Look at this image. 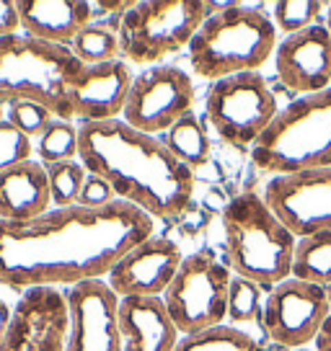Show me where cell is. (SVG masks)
Instances as JSON below:
<instances>
[{"label": "cell", "instance_id": "3", "mask_svg": "<svg viewBox=\"0 0 331 351\" xmlns=\"http://www.w3.org/2000/svg\"><path fill=\"white\" fill-rule=\"evenodd\" d=\"M228 256L238 276L259 287H277L293 276L298 235L269 209L264 197L246 191L222 209Z\"/></svg>", "mask_w": 331, "mask_h": 351}, {"label": "cell", "instance_id": "37", "mask_svg": "<svg viewBox=\"0 0 331 351\" xmlns=\"http://www.w3.org/2000/svg\"><path fill=\"white\" fill-rule=\"evenodd\" d=\"M326 295H329V302H331V285H326Z\"/></svg>", "mask_w": 331, "mask_h": 351}, {"label": "cell", "instance_id": "1", "mask_svg": "<svg viewBox=\"0 0 331 351\" xmlns=\"http://www.w3.org/2000/svg\"><path fill=\"white\" fill-rule=\"evenodd\" d=\"M155 235V219L127 202L52 207L26 222L0 219V285L76 287L109 276L122 256Z\"/></svg>", "mask_w": 331, "mask_h": 351}, {"label": "cell", "instance_id": "2", "mask_svg": "<svg viewBox=\"0 0 331 351\" xmlns=\"http://www.w3.org/2000/svg\"><path fill=\"white\" fill-rule=\"evenodd\" d=\"M78 140V160L91 176H101L122 202L153 219L179 217L189 207L194 173L153 134L111 119L80 124Z\"/></svg>", "mask_w": 331, "mask_h": 351}, {"label": "cell", "instance_id": "30", "mask_svg": "<svg viewBox=\"0 0 331 351\" xmlns=\"http://www.w3.org/2000/svg\"><path fill=\"white\" fill-rule=\"evenodd\" d=\"M26 160H32V137H26L5 119L0 124V173Z\"/></svg>", "mask_w": 331, "mask_h": 351}, {"label": "cell", "instance_id": "20", "mask_svg": "<svg viewBox=\"0 0 331 351\" xmlns=\"http://www.w3.org/2000/svg\"><path fill=\"white\" fill-rule=\"evenodd\" d=\"M49 209V178L39 160H26L0 173V219L26 222Z\"/></svg>", "mask_w": 331, "mask_h": 351}, {"label": "cell", "instance_id": "6", "mask_svg": "<svg viewBox=\"0 0 331 351\" xmlns=\"http://www.w3.org/2000/svg\"><path fill=\"white\" fill-rule=\"evenodd\" d=\"M83 62L70 47L13 34L0 39V101H34L62 119L67 90Z\"/></svg>", "mask_w": 331, "mask_h": 351}, {"label": "cell", "instance_id": "11", "mask_svg": "<svg viewBox=\"0 0 331 351\" xmlns=\"http://www.w3.org/2000/svg\"><path fill=\"white\" fill-rule=\"evenodd\" d=\"M329 313L331 302L326 287L308 285V282L290 276L272 287L262 318H264V328L272 336V341L290 346V349H303L306 343L316 341Z\"/></svg>", "mask_w": 331, "mask_h": 351}, {"label": "cell", "instance_id": "33", "mask_svg": "<svg viewBox=\"0 0 331 351\" xmlns=\"http://www.w3.org/2000/svg\"><path fill=\"white\" fill-rule=\"evenodd\" d=\"M316 349H319V351H331V313H329V318L323 320L319 336H316Z\"/></svg>", "mask_w": 331, "mask_h": 351}, {"label": "cell", "instance_id": "25", "mask_svg": "<svg viewBox=\"0 0 331 351\" xmlns=\"http://www.w3.org/2000/svg\"><path fill=\"white\" fill-rule=\"evenodd\" d=\"M47 178H49V194H52V207H73L78 204L80 189L89 178V171L80 160H60V163L45 165Z\"/></svg>", "mask_w": 331, "mask_h": 351}, {"label": "cell", "instance_id": "26", "mask_svg": "<svg viewBox=\"0 0 331 351\" xmlns=\"http://www.w3.org/2000/svg\"><path fill=\"white\" fill-rule=\"evenodd\" d=\"M78 147H80L78 127H73V121L65 119H55L39 137V158L45 160V165L76 160Z\"/></svg>", "mask_w": 331, "mask_h": 351}, {"label": "cell", "instance_id": "21", "mask_svg": "<svg viewBox=\"0 0 331 351\" xmlns=\"http://www.w3.org/2000/svg\"><path fill=\"white\" fill-rule=\"evenodd\" d=\"M293 276L308 285H331V230L298 238L293 256Z\"/></svg>", "mask_w": 331, "mask_h": 351}, {"label": "cell", "instance_id": "23", "mask_svg": "<svg viewBox=\"0 0 331 351\" xmlns=\"http://www.w3.org/2000/svg\"><path fill=\"white\" fill-rule=\"evenodd\" d=\"M174 351H264V346L238 326H215L181 336Z\"/></svg>", "mask_w": 331, "mask_h": 351}, {"label": "cell", "instance_id": "14", "mask_svg": "<svg viewBox=\"0 0 331 351\" xmlns=\"http://www.w3.org/2000/svg\"><path fill=\"white\" fill-rule=\"evenodd\" d=\"M67 302L55 287L26 289L13 307L0 351H65Z\"/></svg>", "mask_w": 331, "mask_h": 351}, {"label": "cell", "instance_id": "38", "mask_svg": "<svg viewBox=\"0 0 331 351\" xmlns=\"http://www.w3.org/2000/svg\"><path fill=\"white\" fill-rule=\"evenodd\" d=\"M295 351H306V349H295Z\"/></svg>", "mask_w": 331, "mask_h": 351}, {"label": "cell", "instance_id": "32", "mask_svg": "<svg viewBox=\"0 0 331 351\" xmlns=\"http://www.w3.org/2000/svg\"><path fill=\"white\" fill-rule=\"evenodd\" d=\"M21 29V16H19V3H8L0 0V39L3 36H13Z\"/></svg>", "mask_w": 331, "mask_h": 351}, {"label": "cell", "instance_id": "17", "mask_svg": "<svg viewBox=\"0 0 331 351\" xmlns=\"http://www.w3.org/2000/svg\"><path fill=\"white\" fill-rule=\"evenodd\" d=\"M277 77L290 90L310 96L331 83V34L326 26H308L290 34L275 49Z\"/></svg>", "mask_w": 331, "mask_h": 351}, {"label": "cell", "instance_id": "13", "mask_svg": "<svg viewBox=\"0 0 331 351\" xmlns=\"http://www.w3.org/2000/svg\"><path fill=\"white\" fill-rule=\"evenodd\" d=\"M262 197L298 238L331 230V165L293 176H275L269 178Z\"/></svg>", "mask_w": 331, "mask_h": 351}, {"label": "cell", "instance_id": "36", "mask_svg": "<svg viewBox=\"0 0 331 351\" xmlns=\"http://www.w3.org/2000/svg\"><path fill=\"white\" fill-rule=\"evenodd\" d=\"M326 29H329V34H331V5H329V13H326Z\"/></svg>", "mask_w": 331, "mask_h": 351}, {"label": "cell", "instance_id": "24", "mask_svg": "<svg viewBox=\"0 0 331 351\" xmlns=\"http://www.w3.org/2000/svg\"><path fill=\"white\" fill-rule=\"evenodd\" d=\"M70 49L83 65H104L119 55V36L106 26L89 23L70 44Z\"/></svg>", "mask_w": 331, "mask_h": 351}, {"label": "cell", "instance_id": "7", "mask_svg": "<svg viewBox=\"0 0 331 351\" xmlns=\"http://www.w3.org/2000/svg\"><path fill=\"white\" fill-rule=\"evenodd\" d=\"M210 5L202 0H145L122 13L117 36L119 52L130 62L148 65L192 44L207 21Z\"/></svg>", "mask_w": 331, "mask_h": 351}, {"label": "cell", "instance_id": "10", "mask_svg": "<svg viewBox=\"0 0 331 351\" xmlns=\"http://www.w3.org/2000/svg\"><path fill=\"white\" fill-rule=\"evenodd\" d=\"M194 106V83L181 67L155 65L133 77L122 119L130 127L158 134L168 132Z\"/></svg>", "mask_w": 331, "mask_h": 351}, {"label": "cell", "instance_id": "29", "mask_svg": "<svg viewBox=\"0 0 331 351\" xmlns=\"http://www.w3.org/2000/svg\"><path fill=\"white\" fill-rule=\"evenodd\" d=\"M5 119L11 121L19 132H23L26 137H42V132L55 121V114L47 109V106H42V104L16 101V104H8Z\"/></svg>", "mask_w": 331, "mask_h": 351}, {"label": "cell", "instance_id": "27", "mask_svg": "<svg viewBox=\"0 0 331 351\" xmlns=\"http://www.w3.org/2000/svg\"><path fill=\"white\" fill-rule=\"evenodd\" d=\"M262 287L246 279V276H233L231 289H228V318L238 323H251L262 315Z\"/></svg>", "mask_w": 331, "mask_h": 351}, {"label": "cell", "instance_id": "19", "mask_svg": "<svg viewBox=\"0 0 331 351\" xmlns=\"http://www.w3.org/2000/svg\"><path fill=\"white\" fill-rule=\"evenodd\" d=\"M21 29L42 42L73 44L93 19V3L83 0H19Z\"/></svg>", "mask_w": 331, "mask_h": 351}, {"label": "cell", "instance_id": "34", "mask_svg": "<svg viewBox=\"0 0 331 351\" xmlns=\"http://www.w3.org/2000/svg\"><path fill=\"white\" fill-rule=\"evenodd\" d=\"M11 318H13L11 305H8L5 300H0V339L5 336V330H8V326H11Z\"/></svg>", "mask_w": 331, "mask_h": 351}, {"label": "cell", "instance_id": "16", "mask_svg": "<svg viewBox=\"0 0 331 351\" xmlns=\"http://www.w3.org/2000/svg\"><path fill=\"white\" fill-rule=\"evenodd\" d=\"M133 77L130 65L122 60H111L104 65H83L67 90L62 119L70 121L76 117L80 124L119 119Z\"/></svg>", "mask_w": 331, "mask_h": 351}, {"label": "cell", "instance_id": "28", "mask_svg": "<svg viewBox=\"0 0 331 351\" xmlns=\"http://www.w3.org/2000/svg\"><path fill=\"white\" fill-rule=\"evenodd\" d=\"M321 16V3L316 0H282L275 5V26L279 32L298 34L308 26H316Z\"/></svg>", "mask_w": 331, "mask_h": 351}, {"label": "cell", "instance_id": "22", "mask_svg": "<svg viewBox=\"0 0 331 351\" xmlns=\"http://www.w3.org/2000/svg\"><path fill=\"white\" fill-rule=\"evenodd\" d=\"M163 145L189 168L205 165L207 155H210V140H207L205 127H202V121L197 119L194 111H189L187 117H181L171 130L166 132Z\"/></svg>", "mask_w": 331, "mask_h": 351}, {"label": "cell", "instance_id": "18", "mask_svg": "<svg viewBox=\"0 0 331 351\" xmlns=\"http://www.w3.org/2000/svg\"><path fill=\"white\" fill-rule=\"evenodd\" d=\"M119 330L124 351H174L181 339L163 297L119 300Z\"/></svg>", "mask_w": 331, "mask_h": 351}, {"label": "cell", "instance_id": "4", "mask_svg": "<svg viewBox=\"0 0 331 351\" xmlns=\"http://www.w3.org/2000/svg\"><path fill=\"white\" fill-rule=\"evenodd\" d=\"M277 49V26L262 8L225 5L207 16L189 44V65L199 77L256 73Z\"/></svg>", "mask_w": 331, "mask_h": 351}, {"label": "cell", "instance_id": "31", "mask_svg": "<svg viewBox=\"0 0 331 351\" xmlns=\"http://www.w3.org/2000/svg\"><path fill=\"white\" fill-rule=\"evenodd\" d=\"M111 202H117L114 199V189L101 178V176H91L86 178V184H83V189H80V197H78V204L80 207H106V204H111Z\"/></svg>", "mask_w": 331, "mask_h": 351}, {"label": "cell", "instance_id": "8", "mask_svg": "<svg viewBox=\"0 0 331 351\" xmlns=\"http://www.w3.org/2000/svg\"><path fill=\"white\" fill-rule=\"evenodd\" d=\"M231 279V271L210 253L184 256L174 282L163 292L168 315L181 336L222 326V320L228 318Z\"/></svg>", "mask_w": 331, "mask_h": 351}, {"label": "cell", "instance_id": "15", "mask_svg": "<svg viewBox=\"0 0 331 351\" xmlns=\"http://www.w3.org/2000/svg\"><path fill=\"white\" fill-rule=\"evenodd\" d=\"M184 256L179 245L168 238L153 235L122 256L106 276V285L114 295L124 297H163L174 282Z\"/></svg>", "mask_w": 331, "mask_h": 351}, {"label": "cell", "instance_id": "9", "mask_svg": "<svg viewBox=\"0 0 331 351\" xmlns=\"http://www.w3.org/2000/svg\"><path fill=\"white\" fill-rule=\"evenodd\" d=\"M277 114V96L259 73L222 77L207 90V117L212 127L236 147H254Z\"/></svg>", "mask_w": 331, "mask_h": 351}, {"label": "cell", "instance_id": "35", "mask_svg": "<svg viewBox=\"0 0 331 351\" xmlns=\"http://www.w3.org/2000/svg\"><path fill=\"white\" fill-rule=\"evenodd\" d=\"M3 121H5V104L0 101V124H3Z\"/></svg>", "mask_w": 331, "mask_h": 351}, {"label": "cell", "instance_id": "12", "mask_svg": "<svg viewBox=\"0 0 331 351\" xmlns=\"http://www.w3.org/2000/svg\"><path fill=\"white\" fill-rule=\"evenodd\" d=\"M65 351H124L119 330V297L106 279L67 287Z\"/></svg>", "mask_w": 331, "mask_h": 351}, {"label": "cell", "instance_id": "5", "mask_svg": "<svg viewBox=\"0 0 331 351\" xmlns=\"http://www.w3.org/2000/svg\"><path fill=\"white\" fill-rule=\"evenodd\" d=\"M259 171L293 176L331 165V88L300 96L277 114L251 147Z\"/></svg>", "mask_w": 331, "mask_h": 351}]
</instances>
